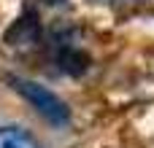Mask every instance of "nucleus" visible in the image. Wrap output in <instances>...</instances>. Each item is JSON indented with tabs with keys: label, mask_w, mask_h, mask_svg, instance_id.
Returning a JSON list of instances; mask_svg holds the SVG:
<instances>
[{
	"label": "nucleus",
	"mask_w": 154,
	"mask_h": 148,
	"mask_svg": "<svg viewBox=\"0 0 154 148\" xmlns=\"http://www.w3.org/2000/svg\"><path fill=\"white\" fill-rule=\"evenodd\" d=\"M11 84H14V89L46 119V121H51V124H57V127H65L68 121H70V108L51 92V89H46L43 84H38V81H30V78H11Z\"/></svg>",
	"instance_id": "nucleus-1"
},
{
	"label": "nucleus",
	"mask_w": 154,
	"mask_h": 148,
	"mask_svg": "<svg viewBox=\"0 0 154 148\" xmlns=\"http://www.w3.org/2000/svg\"><path fill=\"white\" fill-rule=\"evenodd\" d=\"M0 148H41V143L22 127H0Z\"/></svg>",
	"instance_id": "nucleus-2"
}]
</instances>
